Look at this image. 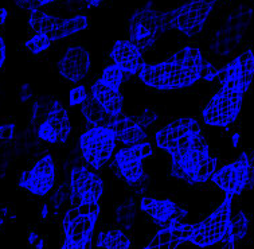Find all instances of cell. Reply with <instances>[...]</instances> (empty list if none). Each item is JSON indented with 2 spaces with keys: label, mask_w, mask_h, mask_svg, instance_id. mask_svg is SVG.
<instances>
[{
  "label": "cell",
  "mask_w": 254,
  "mask_h": 249,
  "mask_svg": "<svg viewBox=\"0 0 254 249\" xmlns=\"http://www.w3.org/2000/svg\"><path fill=\"white\" fill-rule=\"evenodd\" d=\"M170 157L171 175L175 179L185 180L189 185L207 183L218 167L217 158L211 157L203 131L196 132L189 146L178 150Z\"/></svg>",
  "instance_id": "obj_1"
},
{
  "label": "cell",
  "mask_w": 254,
  "mask_h": 249,
  "mask_svg": "<svg viewBox=\"0 0 254 249\" xmlns=\"http://www.w3.org/2000/svg\"><path fill=\"white\" fill-rule=\"evenodd\" d=\"M233 197L225 194V198L213 213L207 217L195 224L194 229L190 235L189 243L200 248H207L213 245H222L223 248H236L237 241L230 232L231 203Z\"/></svg>",
  "instance_id": "obj_2"
},
{
  "label": "cell",
  "mask_w": 254,
  "mask_h": 249,
  "mask_svg": "<svg viewBox=\"0 0 254 249\" xmlns=\"http://www.w3.org/2000/svg\"><path fill=\"white\" fill-rule=\"evenodd\" d=\"M100 203L70 206L62 214V248H88L94 239Z\"/></svg>",
  "instance_id": "obj_3"
},
{
  "label": "cell",
  "mask_w": 254,
  "mask_h": 249,
  "mask_svg": "<svg viewBox=\"0 0 254 249\" xmlns=\"http://www.w3.org/2000/svg\"><path fill=\"white\" fill-rule=\"evenodd\" d=\"M137 77L147 88L160 92L178 90L195 85L194 80L187 74L174 54L157 64L144 62Z\"/></svg>",
  "instance_id": "obj_4"
},
{
  "label": "cell",
  "mask_w": 254,
  "mask_h": 249,
  "mask_svg": "<svg viewBox=\"0 0 254 249\" xmlns=\"http://www.w3.org/2000/svg\"><path fill=\"white\" fill-rule=\"evenodd\" d=\"M78 144L83 163L98 171L115 155L117 136L111 127H88L79 136Z\"/></svg>",
  "instance_id": "obj_5"
},
{
  "label": "cell",
  "mask_w": 254,
  "mask_h": 249,
  "mask_svg": "<svg viewBox=\"0 0 254 249\" xmlns=\"http://www.w3.org/2000/svg\"><path fill=\"white\" fill-rule=\"evenodd\" d=\"M214 8L215 4L206 0H189L176 8L166 11L164 15L170 30L172 28L185 37L192 38L206 28Z\"/></svg>",
  "instance_id": "obj_6"
},
{
  "label": "cell",
  "mask_w": 254,
  "mask_h": 249,
  "mask_svg": "<svg viewBox=\"0 0 254 249\" xmlns=\"http://www.w3.org/2000/svg\"><path fill=\"white\" fill-rule=\"evenodd\" d=\"M245 93L241 90L219 88L202 109V120L208 127L230 128L241 115Z\"/></svg>",
  "instance_id": "obj_7"
},
{
  "label": "cell",
  "mask_w": 254,
  "mask_h": 249,
  "mask_svg": "<svg viewBox=\"0 0 254 249\" xmlns=\"http://www.w3.org/2000/svg\"><path fill=\"white\" fill-rule=\"evenodd\" d=\"M170 30L164 12L157 11L151 5L134 11L129 19L128 34L129 39L137 43L143 51L151 50L157 37Z\"/></svg>",
  "instance_id": "obj_8"
},
{
  "label": "cell",
  "mask_w": 254,
  "mask_h": 249,
  "mask_svg": "<svg viewBox=\"0 0 254 249\" xmlns=\"http://www.w3.org/2000/svg\"><path fill=\"white\" fill-rule=\"evenodd\" d=\"M18 186L34 197H46L57 186V162L51 153L43 154L33 167L22 171Z\"/></svg>",
  "instance_id": "obj_9"
},
{
  "label": "cell",
  "mask_w": 254,
  "mask_h": 249,
  "mask_svg": "<svg viewBox=\"0 0 254 249\" xmlns=\"http://www.w3.org/2000/svg\"><path fill=\"white\" fill-rule=\"evenodd\" d=\"M70 206L100 203L104 180L97 171L86 165L74 166L70 171Z\"/></svg>",
  "instance_id": "obj_10"
},
{
  "label": "cell",
  "mask_w": 254,
  "mask_h": 249,
  "mask_svg": "<svg viewBox=\"0 0 254 249\" xmlns=\"http://www.w3.org/2000/svg\"><path fill=\"white\" fill-rule=\"evenodd\" d=\"M155 154V144L149 140L124 146L113 155L115 166L128 185H139L144 178L143 162Z\"/></svg>",
  "instance_id": "obj_11"
},
{
  "label": "cell",
  "mask_w": 254,
  "mask_h": 249,
  "mask_svg": "<svg viewBox=\"0 0 254 249\" xmlns=\"http://www.w3.org/2000/svg\"><path fill=\"white\" fill-rule=\"evenodd\" d=\"M35 134L41 142L53 146H62L69 140L71 134L69 113L60 100H54L43 120L35 127Z\"/></svg>",
  "instance_id": "obj_12"
},
{
  "label": "cell",
  "mask_w": 254,
  "mask_h": 249,
  "mask_svg": "<svg viewBox=\"0 0 254 249\" xmlns=\"http://www.w3.org/2000/svg\"><path fill=\"white\" fill-rule=\"evenodd\" d=\"M140 210L157 226H168L183 222L189 210L171 198L141 197L139 202Z\"/></svg>",
  "instance_id": "obj_13"
},
{
  "label": "cell",
  "mask_w": 254,
  "mask_h": 249,
  "mask_svg": "<svg viewBox=\"0 0 254 249\" xmlns=\"http://www.w3.org/2000/svg\"><path fill=\"white\" fill-rule=\"evenodd\" d=\"M90 53L82 45L74 43L70 45L62 53L57 70L62 79L70 83H79L86 79L90 73Z\"/></svg>",
  "instance_id": "obj_14"
},
{
  "label": "cell",
  "mask_w": 254,
  "mask_h": 249,
  "mask_svg": "<svg viewBox=\"0 0 254 249\" xmlns=\"http://www.w3.org/2000/svg\"><path fill=\"white\" fill-rule=\"evenodd\" d=\"M143 49L130 39H120L113 43L109 57L112 64L116 65L128 76H137L145 60Z\"/></svg>",
  "instance_id": "obj_15"
},
{
  "label": "cell",
  "mask_w": 254,
  "mask_h": 249,
  "mask_svg": "<svg viewBox=\"0 0 254 249\" xmlns=\"http://www.w3.org/2000/svg\"><path fill=\"white\" fill-rule=\"evenodd\" d=\"M200 129L198 119L195 117H178L170 121L162 128L155 132V146L167 154L171 151V148L176 144V142L189 132Z\"/></svg>",
  "instance_id": "obj_16"
},
{
  "label": "cell",
  "mask_w": 254,
  "mask_h": 249,
  "mask_svg": "<svg viewBox=\"0 0 254 249\" xmlns=\"http://www.w3.org/2000/svg\"><path fill=\"white\" fill-rule=\"evenodd\" d=\"M195 224H172L162 226L155 235L149 239L145 249L152 248H178L179 245L189 243L190 235L194 229Z\"/></svg>",
  "instance_id": "obj_17"
},
{
  "label": "cell",
  "mask_w": 254,
  "mask_h": 249,
  "mask_svg": "<svg viewBox=\"0 0 254 249\" xmlns=\"http://www.w3.org/2000/svg\"><path fill=\"white\" fill-rule=\"evenodd\" d=\"M90 97L94 101H97L102 106V109L112 117H117L123 113L124 97L121 90L112 88L101 79L96 80L90 86Z\"/></svg>",
  "instance_id": "obj_18"
},
{
  "label": "cell",
  "mask_w": 254,
  "mask_h": 249,
  "mask_svg": "<svg viewBox=\"0 0 254 249\" xmlns=\"http://www.w3.org/2000/svg\"><path fill=\"white\" fill-rule=\"evenodd\" d=\"M109 127L115 131L117 142H120L123 146H132L148 140L147 131L134 116L121 113L113 119Z\"/></svg>",
  "instance_id": "obj_19"
},
{
  "label": "cell",
  "mask_w": 254,
  "mask_h": 249,
  "mask_svg": "<svg viewBox=\"0 0 254 249\" xmlns=\"http://www.w3.org/2000/svg\"><path fill=\"white\" fill-rule=\"evenodd\" d=\"M89 26H90V18L88 15L75 14L69 18H61L47 35L51 38L53 42H58L88 30Z\"/></svg>",
  "instance_id": "obj_20"
},
{
  "label": "cell",
  "mask_w": 254,
  "mask_h": 249,
  "mask_svg": "<svg viewBox=\"0 0 254 249\" xmlns=\"http://www.w3.org/2000/svg\"><path fill=\"white\" fill-rule=\"evenodd\" d=\"M211 183L221 189L225 194H229L233 198L240 197V185H238V166L237 161L226 163L214 171V174L210 178Z\"/></svg>",
  "instance_id": "obj_21"
},
{
  "label": "cell",
  "mask_w": 254,
  "mask_h": 249,
  "mask_svg": "<svg viewBox=\"0 0 254 249\" xmlns=\"http://www.w3.org/2000/svg\"><path fill=\"white\" fill-rule=\"evenodd\" d=\"M94 245L97 248L127 249L132 247V237H130L129 232H125L124 229L116 226L112 229L98 232Z\"/></svg>",
  "instance_id": "obj_22"
},
{
  "label": "cell",
  "mask_w": 254,
  "mask_h": 249,
  "mask_svg": "<svg viewBox=\"0 0 254 249\" xmlns=\"http://www.w3.org/2000/svg\"><path fill=\"white\" fill-rule=\"evenodd\" d=\"M81 115L88 127H109L115 119L108 115L102 109V106L97 101H94L92 97H89L88 101L81 105Z\"/></svg>",
  "instance_id": "obj_23"
},
{
  "label": "cell",
  "mask_w": 254,
  "mask_h": 249,
  "mask_svg": "<svg viewBox=\"0 0 254 249\" xmlns=\"http://www.w3.org/2000/svg\"><path fill=\"white\" fill-rule=\"evenodd\" d=\"M50 209L51 217H58L60 214L65 212L67 205H70V185L69 183H61L56 186L50 193L47 201Z\"/></svg>",
  "instance_id": "obj_24"
},
{
  "label": "cell",
  "mask_w": 254,
  "mask_h": 249,
  "mask_svg": "<svg viewBox=\"0 0 254 249\" xmlns=\"http://www.w3.org/2000/svg\"><path fill=\"white\" fill-rule=\"evenodd\" d=\"M237 57L238 61V68H240L241 81L244 85V89L246 93L249 92L252 83H253L254 77V58H253V50L252 47H246L245 50L241 51Z\"/></svg>",
  "instance_id": "obj_25"
},
{
  "label": "cell",
  "mask_w": 254,
  "mask_h": 249,
  "mask_svg": "<svg viewBox=\"0 0 254 249\" xmlns=\"http://www.w3.org/2000/svg\"><path fill=\"white\" fill-rule=\"evenodd\" d=\"M230 232L234 240L237 243L245 240L246 237H249L250 233V218L248 213L244 210H238V212H231L230 217Z\"/></svg>",
  "instance_id": "obj_26"
},
{
  "label": "cell",
  "mask_w": 254,
  "mask_h": 249,
  "mask_svg": "<svg viewBox=\"0 0 254 249\" xmlns=\"http://www.w3.org/2000/svg\"><path fill=\"white\" fill-rule=\"evenodd\" d=\"M53 43L54 42L51 41L46 32H35L30 34V37L23 42V47L31 56H41L50 49Z\"/></svg>",
  "instance_id": "obj_27"
},
{
  "label": "cell",
  "mask_w": 254,
  "mask_h": 249,
  "mask_svg": "<svg viewBox=\"0 0 254 249\" xmlns=\"http://www.w3.org/2000/svg\"><path fill=\"white\" fill-rule=\"evenodd\" d=\"M134 214L136 213H134L133 201L132 199H128L127 202L119 203L115 210L117 228H121L125 232H129L132 229V226H133Z\"/></svg>",
  "instance_id": "obj_28"
},
{
  "label": "cell",
  "mask_w": 254,
  "mask_h": 249,
  "mask_svg": "<svg viewBox=\"0 0 254 249\" xmlns=\"http://www.w3.org/2000/svg\"><path fill=\"white\" fill-rule=\"evenodd\" d=\"M100 79L108 85H111L112 88L120 89L121 90V86H123V83H124L125 79V73L121 69H119L116 65H107L102 70Z\"/></svg>",
  "instance_id": "obj_29"
},
{
  "label": "cell",
  "mask_w": 254,
  "mask_h": 249,
  "mask_svg": "<svg viewBox=\"0 0 254 249\" xmlns=\"http://www.w3.org/2000/svg\"><path fill=\"white\" fill-rule=\"evenodd\" d=\"M90 92L83 83H75V86L70 89L69 92V106H81L83 102L88 101Z\"/></svg>",
  "instance_id": "obj_30"
},
{
  "label": "cell",
  "mask_w": 254,
  "mask_h": 249,
  "mask_svg": "<svg viewBox=\"0 0 254 249\" xmlns=\"http://www.w3.org/2000/svg\"><path fill=\"white\" fill-rule=\"evenodd\" d=\"M16 139V124L15 121H3L0 124V144L7 146V144L14 143Z\"/></svg>",
  "instance_id": "obj_31"
},
{
  "label": "cell",
  "mask_w": 254,
  "mask_h": 249,
  "mask_svg": "<svg viewBox=\"0 0 254 249\" xmlns=\"http://www.w3.org/2000/svg\"><path fill=\"white\" fill-rule=\"evenodd\" d=\"M137 121H139L140 124L143 125L144 128L147 129L148 127H151L159 120V115H157V112L151 108V106H147V108H143L141 111L137 113V115L134 116Z\"/></svg>",
  "instance_id": "obj_32"
},
{
  "label": "cell",
  "mask_w": 254,
  "mask_h": 249,
  "mask_svg": "<svg viewBox=\"0 0 254 249\" xmlns=\"http://www.w3.org/2000/svg\"><path fill=\"white\" fill-rule=\"evenodd\" d=\"M27 244L30 245V247H33V248L37 249L46 248V237L39 235L38 231H35V229H30L27 233Z\"/></svg>",
  "instance_id": "obj_33"
},
{
  "label": "cell",
  "mask_w": 254,
  "mask_h": 249,
  "mask_svg": "<svg viewBox=\"0 0 254 249\" xmlns=\"http://www.w3.org/2000/svg\"><path fill=\"white\" fill-rule=\"evenodd\" d=\"M34 100V94L28 85H22L19 89V102L20 104H27Z\"/></svg>",
  "instance_id": "obj_34"
},
{
  "label": "cell",
  "mask_w": 254,
  "mask_h": 249,
  "mask_svg": "<svg viewBox=\"0 0 254 249\" xmlns=\"http://www.w3.org/2000/svg\"><path fill=\"white\" fill-rule=\"evenodd\" d=\"M5 58H7V51H5V41H4V38L0 37V70L4 68Z\"/></svg>",
  "instance_id": "obj_35"
},
{
  "label": "cell",
  "mask_w": 254,
  "mask_h": 249,
  "mask_svg": "<svg viewBox=\"0 0 254 249\" xmlns=\"http://www.w3.org/2000/svg\"><path fill=\"white\" fill-rule=\"evenodd\" d=\"M50 217L51 214L50 209H49V205H47V202H43L41 205V209H39V218H41V221L46 222Z\"/></svg>",
  "instance_id": "obj_36"
},
{
  "label": "cell",
  "mask_w": 254,
  "mask_h": 249,
  "mask_svg": "<svg viewBox=\"0 0 254 249\" xmlns=\"http://www.w3.org/2000/svg\"><path fill=\"white\" fill-rule=\"evenodd\" d=\"M81 1V4L85 7V8H96V7H100L107 0H79Z\"/></svg>",
  "instance_id": "obj_37"
},
{
  "label": "cell",
  "mask_w": 254,
  "mask_h": 249,
  "mask_svg": "<svg viewBox=\"0 0 254 249\" xmlns=\"http://www.w3.org/2000/svg\"><path fill=\"white\" fill-rule=\"evenodd\" d=\"M15 1V4L18 5L19 8H22V9H31L33 7H37L35 5V1L34 0H14Z\"/></svg>",
  "instance_id": "obj_38"
},
{
  "label": "cell",
  "mask_w": 254,
  "mask_h": 249,
  "mask_svg": "<svg viewBox=\"0 0 254 249\" xmlns=\"http://www.w3.org/2000/svg\"><path fill=\"white\" fill-rule=\"evenodd\" d=\"M7 18H8V9L0 8V32H1L3 27H4Z\"/></svg>",
  "instance_id": "obj_39"
},
{
  "label": "cell",
  "mask_w": 254,
  "mask_h": 249,
  "mask_svg": "<svg viewBox=\"0 0 254 249\" xmlns=\"http://www.w3.org/2000/svg\"><path fill=\"white\" fill-rule=\"evenodd\" d=\"M241 143V132L240 131H234L233 135H231V144H233V148H238Z\"/></svg>",
  "instance_id": "obj_40"
},
{
  "label": "cell",
  "mask_w": 254,
  "mask_h": 249,
  "mask_svg": "<svg viewBox=\"0 0 254 249\" xmlns=\"http://www.w3.org/2000/svg\"><path fill=\"white\" fill-rule=\"evenodd\" d=\"M35 1V5L37 7H47V5L54 4V3H58V1H62V0H34Z\"/></svg>",
  "instance_id": "obj_41"
},
{
  "label": "cell",
  "mask_w": 254,
  "mask_h": 249,
  "mask_svg": "<svg viewBox=\"0 0 254 249\" xmlns=\"http://www.w3.org/2000/svg\"><path fill=\"white\" fill-rule=\"evenodd\" d=\"M4 221H5V218L1 216V213H0V229L3 228V225H4Z\"/></svg>",
  "instance_id": "obj_42"
},
{
  "label": "cell",
  "mask_w": 254,
  "mask_h": 249,
  "mask_svg": "<svg viewBox=\"0 0 254 249\" xmlns=\"http://www.w3.org/2000/svg\"><path fill=\"white\" fill-rule=\"evenodd\" d=\"M225 1H231V0H225Z\"/></svg>",
  "instance_id": "obj_43"
}]
</instances>
